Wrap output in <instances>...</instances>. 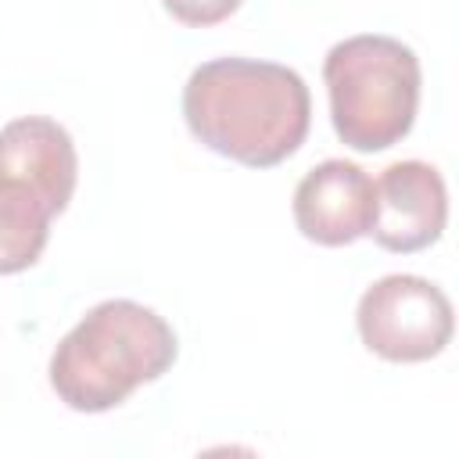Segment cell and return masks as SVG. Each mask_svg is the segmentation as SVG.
I'll list each match as a JSON object with an SVG mask.
<instances>
[{"label":"cell","instance_id":"cell-1","mask_svg":"<svg viewBox=\"0 0 459 459\" xmlns=\"http://www.w3.org/2000/svg\"><path fill=\"white\" fill-rule=\"evenodd\" d=\"M183 118L208 151L247 169H273L305 143L312 97L287 65L215 57L190 72Z\"/></svg>","mask_w":459,"mask_h":459},{"label":"cell","instance_id":"cell-2","mask_svg":"<svg viewBox=\"0 0 459 459\" xmlns=\"http://www.w3.org/2000/svg\"><path fill=\"white\" fill-rule=\"evenodd\" d=\"M179 355L172 326L147 305L111 298L93 305L54 348L50 387L75 412H108Z\"/></svg>","mask_w":459,"mask_h":459},{"label":"cell","instance_id":"cell-3","mask_svg":"<svg viewBox=\"0 0 459 459\" xmlns=\"http://www.w3.org/2000/svg\"><path fill=\"white\" fill-rule=\"evenodd\" d=\"M79 158L65 126L22 115L0 129V276L39 262L50 219L75 194Z\"/></svg>","mask_w":459,"mask_h":459},{"label":"cell","instance_id":"cell-4","mask_svg":"<svg viewBox=\"0 0 459 459\" xmlns=\"http://www.w3.org/2000/svg\"><path fill=\"white\" fill-rule=\"evenodd\" d=\"M330 122L351 151H387L409 136L420 108V57L394 36L362 32L330 47L323 61Z\"/></svg>","mask_w":459,"mask_h":459},{"label":"cell","instance_id":"cell-5","mask_svg":"<svg viewBox=\"0 0 459 459\" xmlns=\"http://www.w3.org/2000/svg\"><path fill=\"white\" fill-rule=\"evenodd\" d=\"M355 326L373 355L387 362H427L452 341L455 316L437 283L412 273H391L366 287Z\"/></svg>","mask_w":459,"mask_h":459},{"label":"cell","instance_id":"cell-6","mask_svg":"<svg viewBox=\"0 0 459 459\" xmlns=\"http://www.w3.org/2000/svg\"><path fill=\"white\" fill-rule=\"evenodd\" d=\"M373 219L377 183L355 161H319L301 176L294 190V222L308 240L323 247H344L359 237H369Z\"/></svg>","mask_w":459,"mask_h":459},{"label":"cell","instance_id":"cell-7","mask_svg":"<svg viewBox=\"0 0 459 459\" xmlns=\"http://www.w3.org/2000/svg\"><path fill=\"white\" fill-rule=\"evenodd\" d=\"M448 222V190L434 165L394 161L377 179V219L369 237L384 251L412 255L430 247Z\"/></svg>","mask_w":459,"mask_h":459},{"label":"cell","instance_id":"cell-8","mask_svg":"<svg viewBox=\"0 0 459 459\" xmlns=\"http://www.w3.org/2000/svg\"><path fill=\"white\" fill-rule=\"evenodd\" d=\"M161 4H165V11L176 22H183L190 29L219 25V22H226L240 7V0H161Z\"/></svg>","mask_w":459,"mask_h":459}]
</instances>
